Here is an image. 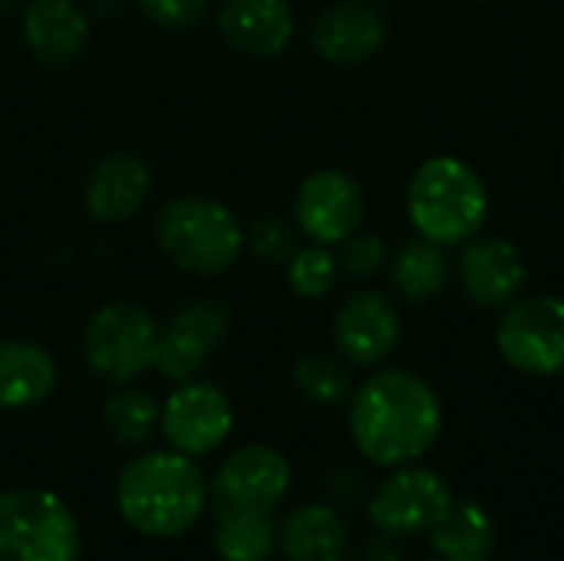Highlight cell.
I'll return each instance as SVG.
<instances>
[{
    "mask_svg": "<svg viewBox=\"0 0 564 561\" xmlns=\"http://www.w3.org/2000/svg\"><path fill=\"white\" fill-rule=\"evenodd\" d=\"M347 430L357 453L383 470L420 463L443 433L436 387L406 367H377L347 403Z\"/></svg>",
    "mask_w": 564,
    "mask_h": 561,
    "instance_id": "6da1fadb",
    "label": "cell"
},
{
    "mask_svg": "<svg viewBox=\"0 0 564 561\" xmlns=\"http://www.w3.org/2000/svg\"><path fill=\"white\" fill-rule=\"evenodd\" d=\"M208 506V479L192 456L149 450L126 463L116 483V509L145 539L185 536Z\"/></svg>",
    "mask_w": 564,
    "mask_h": 561,
    "instance_id": "7a4b0ae2",
    "label": "cell"
},
{
    "mask_svg": "<svg viewBox=\"0 0 564 561\" xmlns=\"http://www.w3.org/2000/svg\"><path fill=\"white\" fill-rule=\"evenodd\" d=\"M403 202L413 235L449 251L482 235L492 212V195L479 169L449 152L430 155L413 169Z\"/></svg>",
    "mask_w": 564,
    "mask_h": 561,
    "instance_id": "3957f363",
    "label": "cell"
},
{
    "mask_svg": "<svg viewBox=\"0 0 564 561\" xmlns=\"http://www.w3.org/2000/svg\"><path fill=\"white\" fill-rule=\"evenodd\" d=\"M155 241L178 271L218 278L241 258L245 225L218 198L175 195L155 215Z\"/></svg>",
    "mask_w": 564,
    "mask_h": 561,
    "instance_id": "277c9868",
    "label": "cell"
},
{
    "mask_svg": "<svg viewBox=\"0 0 564 561\" xmlns=\"http://www.w3.org/2000/svg\"><path fill=\"white\" fill-rule=\"evenodd\" d=\"M79 522L53 489L0 493V561H79Z\"/></svg>",
    "mask_w": 564,
    "mask_h": 561,
    "instance_id": "5b68a950",
    "label": "cell"
},
{
    "mask_svg": "<svg viewBox=\"0 0 564 561\" xmlns=\"http://www.w3.org/2000/svg\"><path fill=\"white\" fill-rule=\"evenodd\" d=\"M159 321L149 308L135 301H109L83 327V360L89 374L109 387L135 384L155 367Z\"/></svg>",
    "mask_w": 564,
    "mask_h": 561,
    "instance_id": "8992f818",
    "label": "cell"
},
{
    "mask_svg": "<svg viewBox=\"0 0 564 561\" xmlns=\"http://www.w3.org/2000/svg\"><path fill=\"white\" fill-rule=\"evenodd\" d=\"M499 357L525 377L564 374V298L522 294L496 321Z\"/></svg>",
    "mask_w": 564,
    "mask_h": 561,
    "instance_id": "52a82bcc",
    "label": "cell"
},
{
    "mask_svg": "<svg viewBox=\"0 0 564 561\" xmlns=\"http://www.w3.org/2000/svg\"><path fill=\"white\" fill-rule=\"evenodd\" d=\"M291 493V463L268 443H248L235 450L212 476L208 499L215 519L235 516H274Z\"/></svg>",
    "mask_w": 564,
    "mask_h": 561,
    "instance_id": "ba28073f",
    "label": "cell"
},
{
    "mask_svg": "<svg viewBox=\"0 0 564 561\" xmlns=\"http://www.w3.org/2000/svg\"><path fill=\"white\" fill-rule=\"evenodd\" d=\"M453 489L446 476L430 466L410 463L387 470V476L367 496V516L377 532L393 539H410L430 532L449 509Z\"/></svg>",
    "mask_w": 564,
    "mask_h": 561,
    "instance_id": "9c48e42d",
    "label": "cell"
},
{
    "mask_svg": "<svg viewBox=\"0 0 564 561\" xmlns=\"http://www.w3.org/2000/svg\"><path fill=\"white\" fill-rule=\"evenodd\" d=\"M330 341L350 367H383L403 341V317L397 301L377 288H360L347 294L334 311Z\"/></svg>",
    "mask_w": 564,
    "mask_h": 561,
    "instance_id": "30bf717a",
    "label": "cell"
},
{
    "mask_svg": "<svg viewBox=\"0 0 564 561\" xmlns=\"http://www.w3.org/2000/svg\"><path fill=\"white\" fill-rule=\"evenodd\" d=\"M367 195L364 185L337 165L311 172L294 192V225L304 241L337 248L364 228Z\"/></svg>",
    "mask_w": 564,
    "mask_h": 561,
    "instance_id": "8fae6325",
    "label": "cell"
},
{
    "mask_svg": "<svg viewBox=\"0 0 564 561\" xmlns=\"http://www.w3.org/2000/svg\"><path fill=\"white\" fill-rule=\"evenodd\" d=\"M231 331V314L215 298H195L182 304L162 327L155 347V367L165 380L185 384L198 377L218 354Z\"/></svg>",
    "mask_w": 564,
    "mask_h": 561,
    "instance_id": "7c38bea8",
    "label": "cell"
},
{
    "mask_svg": "<svg viewBox=\"0 0 564 561\" xmlns=\"http://www.w3.org/2000/svg\"><path fill=\"white\" fill-rule=\"evenodd\" d=\"M235 430V407L228 393L212 380H185L178 384L169 400L162 403L159 433L165 436L169 450L185 456H208L218 450Z\"/></svg>",
    "mask_w": 564,
    "mask_h": 561,
    "instance_id": "4fadbf2b",
    "label": "cell"
},
{
    "mask_svg": "<svg viewBox=\"0 0 564 561\" xmlns=\"http://www.w3.org/2000/svg\"><path fill=\"white\" fill-rule=\"evenodd\" d=\"M453 278L479 311H506L525 294L529 268L516 241L482 231L456 248Z\"/></svg>",
    "mask_w": 564,
    "mask_h": 561,
    "instance_id": "5bb4252c",
    "label": "cell"
},
{
    "mask_svg": "<svg viewBox=\"0 0 564 561\" xmlns=\"http://www.w3.org/2000/svg\"><path fill=\"white\" fill-rule=\"evenodd\" d=\"M387 40L390 20L377 0H337L311 23V50L330 66H364Z\"/></svg>",
    "mask_w": 564,
    "mask_h": 561,
    "instance_id": "9a60e30c",
    "label": "cell"
},
{
    "mask_svg": "<svg viewBox=\"0 0 564 561\" xmlns=\"http://www.w3.org/2000/svg\"><path fill=\"white\" fill-rule=\"evenodd\" d=\"M152 195V169L139 152H106L93 162L83 182V205L99 225H122L135 218Z\"/></svg>",
    "mask_w": 564,
    "mask_h": 561,
    "instance_id": "2e32d148",
    "label": "cell"
},
{
    "mask_svg": "<svg viewBox=\"0 0 564 561\" xmlns=\"http://www.w3.org/2000/svg\"><path fill=\"white\" fill-rule=\"evenodd\" d=\"M215 23L221 40L251 60H278L297 33L288 0H221Z\"/></svg>",
    "mask_w": 564,
    "mask_h": 561,
    "instance_id": "e0dca14e",
    "label": "cell"
},
{
    "mask_svg": "<svg viewBox=\"0 0 564 561\" xmlns=\"http://www.w3.org/2000/svg\"><path fill=\"white\" fill-rule=\"evenodd\" d=\"M26 50L46 66L76 63L93 36L89 13L76 0H26L20 10Z\"/></svg>",
    "mask_w": 564,
    "mask_h": 561,
    "instance_id": "ac0fdd59",
    "label": "cell"
},
{
    "mask_svg": "<svg viewBox=\"0 0 564 561\" xmlns=\"http://www.w3.org/2000/svg\"><path fill=\"white\" fill-rule=\"evenodd\" d=\"M59 384L56 357L26 337L0 341V410L20 413L33 410L53 397Z\"/></svg>",
    "mask_w": 564,
    "mask_h": 561,
    "instance_id": "d6986e66",
    "label": "cell"
},
{
    "mask_svg": "<svg viewBox=\"0 0 564 561\" xmlns=\"http://www.w3.org/2000/svg\"><path fill=\"white\" fill-rule=\"evenodd\" d=\"M278 549L284 561H347L350 529L334 506L307 503L281 519Z\"/></svg>",
    "mask_w": 564,
    "mask_h": 561,
    "instance_id": "ffe728a7",
    "label": "cell"
},
{
    "mask_svg": "<svg viewBox=\"0 0 564 561\" xmlns=\"http://www.w3.org/2000/svg\"><path fill=\"white\" fill-rule=\"evenodd\" d=\"M390 284L400 294V301L406 304H426L433 298H440L453 278V258L449 248L423 238V235H410L406 241L397 245V251H390Z\"/></svg>",
    "mask_w": 564,
    "mask_h": 561,
    "instance_id": "44dd1931",
    "label": "cell"
},
{
    "mask_svg": "<svg viewBox=\"0 0 564 561\" xmlns=\"http://www.w3.org/2000/svg\"><path fill=\"white\" fill-rule=\"evenodd\" d=\"M430 546L440 561H489L496 549V522L473 499H453L430 529Z\"/></svg>",
    "mask_w": 564,
    "mask_h": 561,
    "instance_id": "7402d4cb",
    "label": "cell"
},
{
    "mask_svg": "<svg viewBox=\"0 0 564 561\" xmlns=\"http://www.w3.org/2000/svg\"><path fill=\"white\" fill-rule=\"evenodd\" d=\"M102 423L109 430V436L119 446L129 450H142L152 443V436L159 433L162 423V407L149 390H139L132 384L116 387V393L106 400L102 407Z\"/></svg>",
    "mask_w": 564,
    "mask_h": 561,
    "instance_id": "603a6c76",
    "label": "cell"
},
{
    "mask_svg": "<svg viewBox=\"0 0 564 561\" xmlns=\"http://www.w3.org/2000/svg\"><path fill=\"white\" fill-rule=\"evenodd\" d=\"M294 384L317 407H344L354 397L350 364L340 354H324V350L304 354L294 364Z\"/></svg>",
    "mask_w": 564,
    "mask_h": 561,
    "instance_id": "cb8c5ba5",
    "label": "cell"
},
{
    "mask_svg": "<svg viewBox=\"0 0 564 561\" xmlns=\"http://www.w3.org/2000/svg\"><path fill=\"white\" fill-rule=\"evenodd\" d=\"M278 549L274 516L215 519V552L221 561H268Z\"/></svg>",
    "mask_w": 564,
    "mask_h": 561,
    "instance_id": "d4e9b609",
    "label": "cell"
},
{
    "mask_svg": "<svg viewBox=\"0 0 564 561\" xmlns=\"http://www.w3.org/2000/svg\"><path fill=\"white\" fill-rule=\"evenodd\" d=\"M284 274H288L291 291L304 301L327 298L337 288V281L344 278L340 261H337V248L317 245V241H301V248L284 265Z\"/></svg>",
    "mask_w": 564,
    "mask_h": 561,
    "instance_id": "484cf974",
    "label": "cell"
},
{
    "mask_svg": "<svg viewBox=\"0 0 564 561\" xmlns=\"http://www.w3.org/2000/svg\"><path fill=\"white\" fill-rule=\"evenodd\" d=\"M245 248L274 268H284L291 255L301 248V231L294 222H284L278 215H258L251 225H245Z\"/></svg>",
    "mask_w": 564,
    "mask_h": 561,
    "instance_id": "4316f807",
    "label": "cell"
},
{
    "mask_svg": "<svg viewBox=\"0 0 564 561\" xmlns=\"http://www.w3.org/2000/svg\"><path fill=\"white\" fill-rule=\"evenodd\" d=\"M337 261L340 274L350 281H370L390 265V245L377 231H354L347 241L337 245Z\"/></svg>",
    "mask_w": 564,
    "mask_h": 561,
    "instance_id": "83f0119b",
    "label": "cell"
},
{
    "mask_svg": "<svg viewBox=\"0 0 564 561\" xmlns=\"http://www.w3.org/2000/svg\"><path fill=\"white\" fill-rule=\"evenodd\" d=\"M135 10L159 30H192L205 20L212 0H132Z\"/></svg>",
    "mask_w": 564,
    "mask_h": 561,
    "instance_id": "f1b7e54d",
    "label": "cell"
},
{
    "mask_svg": "<svg viewBox=\"0 0 564 561\" xmlns=\"http://www.w3.org/2000/svg\"><path fill=\"white\" fill-rule=\"evenodd\" d=\"M327 489H330V496L337 499V503H357V499H364V493H367V483H364V473L357 470V466H350V463H340L330 476H327Z\"/></svg>",
    "mask_w": 564,
    "mask_h": 561,
    "instance_id": "f546056e",
    "label": "cell"
},
{
    "mask_svg": "<svg viewBox=\"0 0 564 561\" xmlns=\"http://www.w3.org/2000/svg\"><path fill=\"white\" fill-rule=\"evenodd\" d=\"M357 561H403V552H400V546H397L393 536L377 532L373 539H367V542L360 546Z\"/></svg>",
    "mask_w": 564,
    "mask_h": 561,
    "instance_id": "4dcf8cb0",
    "label": "cell"
},
{
    "mask_svg": "<svg viewBox=\"0 0 564 561\" xmlns=\"http://www.w3.org/2000/svg\"><path fill=\"white\" fill-rule=\"evenodd\" d=\"M23 0H0V13H7V10H13V7H20Z\"/></svg>",
    "mask_w": 564,
    "mask_h": 561,
    "instance_id": "1f68e13d",
    "label": "cell"
},
{
    "mask_svg": "<svg viewBox=\"0 0 564 561\" xmlns=\"http://www.w3.org/2000/svg\"><path fill=\"white\" fill-rule=\"evenodd\" d=\"M562 182H564V149H562Z\"/></svg>",
    "mask_w": 564,
    "mask_h": 561,
    "instance_id": "d6a6232c",
    "label": "cell"
},
{
    "mask_svg": "<svg viewBox=\"0 0 564 561\" xmlns=\"http://www.w3.org/2000/svg\"><path fill=\"white\" fill-rule=\"evenodd\" d=\"M377 3H380V7H383V3H393V0H377Z\"/></svg>",
    "mask_w": 564,
    "mask_h": 561,
    "instance_id": "836d02e7",
    "label": "cell"
},
{
    "mask_svg": "<svg viewBox=\"0 0 564 561\" xmlns=\"http://www.w3.org/2000/svg\"><path fill=\"white\" fill-rule=\"evenodd\" d=\"M479 3H492V0H479Z\"/></svg>",
    "mask_w": 564,
    "mask_h": 561,
    "instance_id": "e575fe53",
    "label": "cell"
},
{
    "mask_svg": "<svg viewBox=\"0 0 564 561\" xmlns=\"http://www.w3.org/2000/svg\"><path fill=\"white\" fill-rule=\"evenodd\" d=\"M430 561H440V559H430Z\"/></svg>",
    "mask_w": 564,
    "mask_h": 561,
    "instance_id": "d590c367",
    "label": "cell"
}]
</instances>
